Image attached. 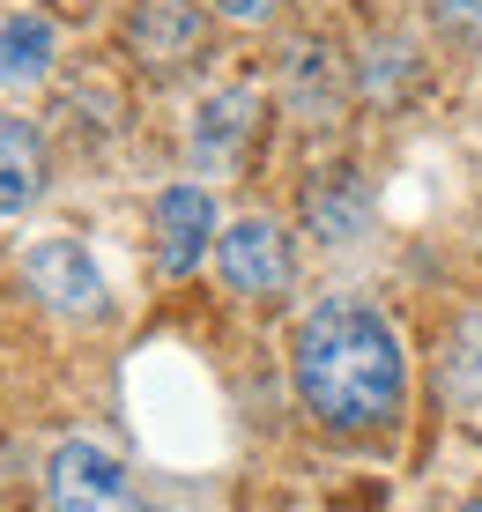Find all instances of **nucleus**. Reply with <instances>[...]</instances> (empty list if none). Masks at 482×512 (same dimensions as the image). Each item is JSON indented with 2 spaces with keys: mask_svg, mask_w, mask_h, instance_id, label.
<instances>
[{
  "mask_svg": "<svg viewBox=\"0 0 482 512\" xmlns=\"http://www.w3.org/2000/svg\"><path fill=\"white\" fill-rule=\"evenodd\" d=\"M290 379H297V401L327 431H379L408 401L401 327L364 297H327L305 312V327L290 342Z\"/></svg>",
  "mask_w": 482,
  "mask_h": 512,
  "instance_id": "obj_1",
  "label": "nucleus"
},
{
  "mask_svg": "<svg viewBox=\"0 0 482 512\" xmlns=\"http://www.w3.org/2000/svg\"><path fill=\"white\" fill-rule=\"evenodd\" d=\"M45 498H52V512H149V498L134 490V475L119 468V453L97 446V438H67V446H52Z\"/></svg>",
  "mask_w": 482,
  "mask_h": 512,
  "instance_id": "obj_2",
  "label": "nucleus"
},
{
  "mask_svg": "<svg viewBox=\"0 0 482 512\" xmlns=\"http://www.w3.org/2000/svg\"><path fill=\"white\" fill-rule=\"evenodd\" d=\"M216 268H223V282H230L238 297H282V290H290V275H297V260H290L282 223L238 216V223L216 238Z\"/></svg>",
  "mask_w": 482,
  "mask_h": 512,
  "instance_id": "obj_3",
  "label": "nucleus"
},
{
  "mask_svg": "<svg viewBox=\"0 0 482 512\" xmlns=\"http://www.w3.org/2000/svg\"><path fill=\"white\" fill-rule=\"evenodd\" d=\"M23 282H30V297H45L67 320H97L104 312V275L75 238H38L23 253Z\"/></svg>",
  "mask_w": 482,
  "mask_h": 512,
  "instance_id": "obj_4",
  "label": "nucleus"
},
{
  "mask_svg": "<svg viewBox=\"0 0 482 512\" xmlns=\"http://www.w3.org/2000/svg\"><path fill=\"white\" fill-rule=\"evenodd\" d=\"M201 38H208L201 0H134V15H127V52L149 75H178L201 52Z\"/></svg>",
  "mask_w": 482,
  "mask_h": 512,
  "instance_id": "obj_5",
  "label": "nucleus"
},
{
  "mask_svg": "<svg viewBox=\"0 0 482 512\" xmlns=\"http://www.w3.org/2000/svg\"><path fill=\"white\" fill-rule=\"evenodd\" d=\"M297 216H305V238H319V245H356L371 231V186L356 179L349 164H327V171L305 179Z\"/></svg>",
  "mask_w": 482,
  "mask_h": 512,
  "instance_id": "obj_6",
  "label": "nucleus"
},
{
  "mask_svg": "<svg viewBox=\"0 0 482 512\" xmlns=\"http://www.w3.org/2000/svg\"><path fill=\"white\" fill-rule=\"evenodd\" d=\"M282 104H290V119H305V127H334L349 104V67L334 45H290V60H282Z\"/></svg>",
  "mask_w": 482,
  "mask_h": 512,
  "instance_id": "obj_7",
  "label": "nucleus"
},
{
  "mask_svg": "<svg viewBox=\"0 0 482 512\" xmlns=\"http://www.w3.org/2000/svg\"><path fill=\"white\" fill-rule=\"evenodd\" d=\"M216 238V201L201 186H164L156 193V268L164 275H193Z\"/></svg>",
  "mask_w": 482,
  "mask_h": 512,
  "instance_id": "obj_8",
  "label": "nucleus"
},
{
  "mask_svg": "<svg viewBox=\"0 0 482 512\" xmlns=\"http://www.w3.org/2000/svg\"><path fill=\"white\" fill-rule=\"evenodd\" d=\"M260 127V97L253 90H216L193 112V164L201 171H230L245 156V141Z\"/></svg>",
  "mask_w": 482,
  "mask_h": 512,
  "instance_id": "obj_9",
  "label": "nucleus"
},
{
  "mask_svg": "<svg viewBox=\"0 0 482 512\" xmlns=\"http://www.w3.org/2000/svg\"><path fill=\"white\" fill-rule=\"evenodd\" d=\"M52 60H60V30H52L45 15H8V23H0V90L8 97L38 90L52 75Z\"/></svg>",
  "mask_w": 482,
  "mask_h": 512,
  "instance_id": "obj_10",
  "label": "nucleus"
},
{
  "mask_svg": "<svg viewBox=\"0 0 482 512\" xmlns=\"http://www.w3.org/2000/svg\"><path fill=\"white\" fill-rule=\"evenodd\" d=\"M45 193V141L30 119H0V216H23Z\"/></svg>",
  "mask_w": 482,
  "mask_h": 512,
  "instance_id": "obj_11",
  "label": "nucleus"
},
{
  "mask_svg": "<svg viewBox=\"0 0 482 512\" xmlns=\"http://www.w3.org/2000/svg\"><path fill=\"white\" fill-rule=\"evenodd\" d=\"M438 386H445V401H453L460 416L482 423V320H468L453 334V349H445V364H438Z\"/></svg>",
  "mask_w": 482,
  "mask_h": 512,
  "instance_id": "obj_12",
  "label": "nucleus"
},
{
  "mask_svg": "<svg viewBox=\"0 0 482 512\" xmlns=\"http://www.w3.org/2000/svg\"><path fill=\"white\" fill-rule=\"evenodd\" d=\"M408 82H416V52H408V38L379 30V38L364 45V97H371V104H394Z\"/></svg>",
  "mask_w": 482,
  "mask_h": 512,
  "instance_id": "obj_13",
  "label": "nucleus"
},
{
  "mask_svg": "<svg viewBox=\"0 0 482 512\" xmlns=\"http://www.w3.org/2000/svg\"><path fill=\"white\" fill-rule=\"evenodd\" d=\"M431 15H438V30H445V38H468V45H482V0H431Z\"/></svg>",
  "mask_w": 482,
  "mask_h": 512,
  "instance_id": "obj_14",
  "label": "nucleus"
},
{
  "mask_svg": "<svg viewBox=\"0 0 482 512\" xmlns=\"http://www.w3.org/2000/svg\"><path fill=\"white\" fill-rule=\"evenodd\" d=\"M216 15H230V23H267L275 15V0H208Z\"/></svg>",
  "mask_w": 482,
  "mask_h": 512,
  "instance_id": "obj_15",
  "label": "nucleus"
},
{
  "mask_svg": "<svg viewBox=\"0 0 482 512\" xmlns=\"http://www.w3.org/2000/svg\"><path fill=\"white\" fill-rule=\"evenodd\" d=\"M460 512H482V498H475V505H460Z\"/></svg>",
  "mask_w": 482,
  "mask_h": 512,
  "instance_id": "obj_16",
  "label": "nucleus"
}]
</instances>
